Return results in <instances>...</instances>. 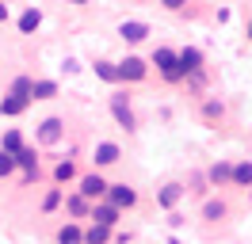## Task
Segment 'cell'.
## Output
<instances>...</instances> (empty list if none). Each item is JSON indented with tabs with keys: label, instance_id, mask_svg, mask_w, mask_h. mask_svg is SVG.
I'll return each mask as SVG.
<instances>
[{
	"label": "cell",
	"instance_id": "8fae6325",
	"mask_svg": "<svg viewBox=\"0 0 252 244\" xmlns=\"http://www.w3.org/2000/svg\"><path fill=\"white\" fill-rule=\"evenodd\" d=\"M62 137V119H46L42 126H38V141H46V145H54Z\"/></svg>",
	"mask_w": 252,
	"mask_h": 244
},
{
	"label": "cell",
	"instance_id": "3957f363",
	"mask_svg": "<svg viewBox=\"0 0 252 244\" xmlns=\"http://www.w3.org/2000/svg\"><path fill=\"white\" fill-rule=\"evenodd\" d=\"M153 61H157V69L168 76V80H180V65H176L172 50H157V58H153Z\"/></svg>",
	"mask_w": 252,
	"mask_h": 244
},
{
	"label": "cell",
	"instance_id": "5b68a950",
	"mask_svg": "<svg viewBox=\"0 0 252 244\" xmlns=\"http://www.w3.org/2000/svg\"><path fill=\"white\" fill-rule=\"evenodd\" d=\"M88 217H92V225H115V221H119V210H115V206H111V202H103V206H92V214H88Z\"/></svg>",
	"mask_w": 252,
	"mask_h": 244
},
{
	"label": "cell",
	"instance_id": "d6986e66",
	"mask_svg": "<svg viewBox=\"0 0 252 244\" xmlns=\"http://www.w3.org/2000/svg\"><path fill=\"white\" fill-rule=\"evenodd\" d=\"M31 84H34V80H27V76H19L16 84H12V95H19V99H31Z\"/></svg>",
	"mask_w": 252,
	"mask_h": 244
},
{
	"label": "cell",
	"instance_id": "6da1fadb",
	"mask_svg": "<svg viewBox=\"0 0 252 244\" xmlns=\"http://www.w3.org/2000/svg\"><path fill=\"white\" fill-rule=\"evenodd\" d=\"M107 195H111V206H115V210H123V206H134V202H138L134 187H126V183H115V187L107 183Z\"/></svg>",
	"mask_w": 252,
	"mask_h": 244
},
{
	"label": "cell",
	"instance_id": "ba28073f",
	"mask_svg": "<svg viewBox=\"0 0 252 244\" xmlns=\"http://www.w3.org/2000/svg\"><path fill=\"white\" fill-rule=\"evenodd\" d=\"M16 164H23V168H27V176H23V180L31 183V180H34V172H38V156H34V149L19 145V152H16Z\"/></svg>",
	"mask_w": 252,
	"mask_h": 244
},
{
	"label": "cell",
	"instance_id": "52a82bcc",
	"mask_svg": "<svg viewBox=\"0 0 252 244\" xmlns=\"http://www.w3.org/2000/svg\"><path fill=\"white\" fill-rule=\"evenodd\" d=\"M111 111H115V119H119V126H123V130H134V111L126 107L123 95H115V99H111Z\"/></svg>",
	"mask_w": 252,
	"mask_h": 244
},
{
	"label": "cell",
	"instance_id": "2e32d148",
	"mask_svg": "<svg viewBox=\"0 0 252 244\" xmlns=\"http://www.w3.org/2000/svg\"><path fill=\"white\" fill-rule=\"evenodd\" d=\"M107 237H111L107 225H92L88 233H84V244H107Z\"/></svg>",
	"mask_w": 252,
	"mask_h": 244
},
{
	"label": "cell",
	"instance_id": "603a6c76",
	"mask_svg": "<svg viewBox=\"0 0 252 244\" xmlns=\"http://www.w3.org/2000/svg\"><path fill=\"white\" fill-rule=\"evenodd\" d=\"M12 172H16V156L0 149V176H12Z\"/></svg>",
	"mask_w": 252,
	"mask_h": 244
},
{
	"label": "cell",
	"instance_id": "277c9868",
	"mask_svg": "<svg viewBox=\"0 0 252 244\" xmlns=\"http://www.w3.org/2000/svg\"><path fill=\"white\" fill-rule=\"evenodd\" d=\"M103 191H107V183H103V176H95V172L80 180V198H99Z\"/></svg>",
	"mask_w": 252,
	"mask_h": 244
},
{
	"label": "cell",
	"instance_id": "83f0119b",
	"mask_svg": "<svg viewBox=\"0 0 252 244\" xmlns=\"http://www.w3.org/2000/svg\"><path fill=\"white\" fill-rule=\"evenodd\" d=\"M160 4H164V8H184L188 0H160Z\"/></svg>",
	"mask_w": 252,
	"mask_h": 244
},
{
	"label": "cell",
	"instance_id": "44dd1931",
	"mask_svg": "<svg viewBox=\"0 0 252 244\" xmlns=\"http://www.w3.org/2000/svg\"><path fill=\"white\" fill-rule=\"evenodd\" d=\"M73 172H77V168H73V160H62V164L54 168V176H58V183H65V180H73Z\"/></svg>",
	"mask_w": 252,
	"mask_h": 244
},
{
	"label": "cell",
	"instance_id": "4fadbf2b",
	"mask_svg": "<svg viewBox=\"0 0 252 244\" xmlns=\"http://www.w3.org/2000/svg\"><path fill=\"white\" fill-rule=\"evenodd\" d=\"M38 23H42V12H38V8H31V12H23V15H19V30H23V34L38 30Z\"/></svg>",
	"mask_w": 252,
	"mask_h": 244
},
{
	"label": "cell",
	"instance_id": "f1b7e54d",
	"mask_svg": "<svg viewBox=\"0 0 252 244\" xmlns=\"http://www.w3.org/2000/svg\"><path fill=\"white\" fill-rule=\"evenodd\" d=\"M0 19H8V4L4 0H0Z\"/></svg>",
	"mask_w": 252,
	"mask_h": 244
},
{
	"label": "cell",
	"instance_id": "5bb4252c",
	"mask_svg": "<svg viewBox=\"0 0 252 244\" xmlns=\"http://www.w3.org/2000/svg\"><path fill=\"white\" fill-rule=\"evenodd\" d=\"M58 244H84V233L77 225H62L58 229Z\"/></svg>",
	"mask_w": 252,
	"mask_h": 244
},
{
	"label": "cell",
	"instance_id": "30bf717a",
	"mask_svg": "<svg viewBox=\"0 0 252 244\" xmlns=\"http://www.w3.org/2000/svg\"><path fill=\"white\" fill-rule=\"evenodd\" d=\"M95 164L103 168V164H115V160H119V145H115V141H103V145H95V156H92Z\"/></svg>",
	"mask_w": 252,
	"mask_h": 244
},
{
	"label": "cell",
	"instance_id": "7c38bea8",
	"mask_svg": "<svg viewBox=\"0 0 252 244\" xmlns=\"http://www.w3.org/2000/svg\"><path fill=\"white\" fill-rule=\"evenodd\" d=\"M31 95L34 99H54V95H58V84H54V80H34Z\"/></svg>",
	"mask_w": 252,
	"mask_h": 244
},
{
	"label": "cell",
	"instance_id": "9a60e30c",
	"mask_svg": "<svg viewBox=\"0 0 252 244\" xmlns=\"http://www.w3.org/2000/svg\"><path fill=\"white\" fill-rule=\"evenodd\" d=\"M180 195H184V187H180V183H168L157 198H160V206H176V202H180Z\"/></svg>",
	"mask_w": 252,
	"mask_h": 244
},
{
	"label": "cell",
	"instance_id": "ac0fdd59",
	"mask_svg": "<svg viewBox=\"0 0 252 244\" xmlns=\"http://www.w3.org/2000/svg\"><path fill=\"white\" fill-rule=\"evenodd\" d=\"M23 107H27V99H19V95H8V99L0 103V115H19Z\"/></svg>",
	"mask_w": 252,
	"mask_h": 244
},
{
	"label": "cell",
	"instance_id": "e0dca14e",
	"mask_svg": "<svg viewBox=\"0 0 252 244\" xmlns=\"http://www.w3.org/2000/svg\"><path fill=\"white\" fill-rule=\"evenodd\" d=\"M229 180H237V183H241V187H252V160H249V164H237Z\"/></svg>",
	"mask_w": 252,
	"mask_h": 244
},
{
	"label": "cell",
	"instance_id": "d4e9b609",
	"mask_svg": "<svg viewBox=\"0 0 252 244\" xmlns=\"http://www.w3.org/2000/svg\"><path fill=\"white\" fill-rule=\"evenodd\" d=\"M206 217H210V221H218V217H225V202H206Z\"/></svg>",
	"mask_w": 252,
	"mask_h": 244
},
{
	"label": "cell",
	"instance_id": "7a4b0ae2",
	"mask_svg": "<svg viewBox=\"0 0 252 244\" xmlns=\"http://www.w3.org/2000/svg\"><path fill=\"white\" fill-rule=\"evenodd\" d=\"M119 80H142L145 76V61L142 58H126V61H119Z\"/></svg>",
	"mask_w": 252,
	"mask_h": 244
},
{
	"label": "cell",
	"instance_id": "4dcf8cb0",
	"mask_svg": "<svg viewBox=\"0 0 252 244\" xmlns=\"http://www.w3.org/2000/svg\"><path fill=\"white\" fill-rule=\"evenodd\" d=\"M249 38H252V27H249Z\"/></svg>",
	"mask_w": 252,
	"mask_h": 244
},
{
	"label": "cell",
	"instance_id": "cb8c5ba5",
	"mask_svg": "<svg viewBox=\"0 0 252 244\" xmlns=\"http://www.w3.org/2000/svg\"><path fill=\"white\" fill-rule=\"evenodd\" d=\"M95 73L103 76V80H119V73H115V65H111V61H95Z\"/></svg>",
	"mask_w": 252,
	"mask_h": 244
},
{
	"label": "cell",
	"instance_id": "7402d4cb",
	"mask_svg": "<svg viewBox=\"0 0 252 244\" xmlns=\"http://www.w3.org/2000/svg\"><path fill=\"white\" fill-rule=\"evenodd\" d=\"M19 145H23V141H19V134H16V130H8V134H4V152H12V156H16Z\"/></svg>",
	"mask_w": 252,
	"mask_h": 244
},
{
	"label": "cell",
	"instance_id": "9c48e42d",
	"mask_svg": "<svg viewBox=\"0 0 252 244\" xmlns=\"http://www.w3.org/2000/svg\"><path fill=\"white\" fill-rule=\"evenodd\" d=\"M119 34H123L126 42H142L145 34H149V27H145V23H138V19H126L123 27H119Z\"/></svg>",
	"mask_w": 252,
	"mask_h": 244
},
{
	"label": "cell",
	"instance_id": "484cf974",
	"mask_svg": "<svg viewBox=\"0 0 252 244\" xmlns=\"http://www.w3.org/2000/svg\"><path fill=\"white\" fill-rule=\"evenodd\" d=\"M69 210L77 214V217H84V214H88V198H80V195H73V198H69Z\"/></svg>",
	"mask_w": 252,
	"mask_h": 244
},
{
	"label": "cell",
	"instance_id": "4316f807",
	"mask_svg": "<svg viewBox=\"0 0 252 244\" xmlns=\"http://www.w3.org/2000/svg\"><path fill=\"white\" fill-rule=\"evenodd\" d=\"M58 202H62V191H50V195L42 198V210H58Z\"/></svg>",
	"mask_w": 252,
	"mask_h": 244
},
{
	"label": "cell",
	"instance_id": "f546056e",
	"mask_svg": "<svg viewBox=\"0 0 252 244\" xmlns=\"http://www.w3.org/2000/svg\"><path fill=\"white\" fill-rule=\"evenodd\" d=\"M69 4H84V0H69Z\"/></svg>",
	"mask_w": 252,
	"mask_h": 244
},
{
	"label": "cell",
	"instance_id": "ffe728a7",
	"mask_svg": "<svg viewBox=\"0 0 252 244\" xmlns=\"http://www.w3.org/2000/svg\"><path fill=\"white\" fill-rule=\"evenodd\" d=\"M229 176H233V168L225 164V160H218V164L210 168V180H214V183H221V180H229Z\"/></svg>",
	"mask_w": 252,
	"mask_h": 244
},
{
	"label": "cell",
	"instance_id": "8992f818",
	"mask_svg": "<svg viewBox=\"0 0 252 244\" xmlns=\"http://www.w3.org/2000/svg\"><path fill=\"white\" fill-rule=\"evenodd\" d=\"M176 65H180V76L184 73H199L203 54H199V50H184V54H176Z\"/></svg>",
	"mask_w": 252,
	"mask_h": 244
}]
</instances>
